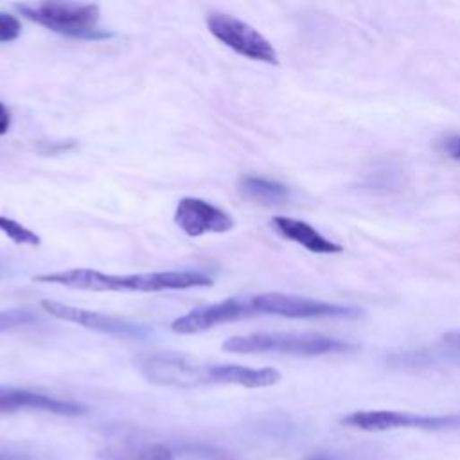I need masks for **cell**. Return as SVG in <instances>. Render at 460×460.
I'll use <instances>...</instances> for the list:
<instances>
[{
	"mask_svg": "<svg viewBox=\"0 0 460 460\" xmlns=\"http://www.w3.org/2000/svg\"><path fill=\"white\" fill-rule=\"evenodd\" d=\"M36 282L58 284L81 291H113V293H158L190 288L212 286L214 279L208 273L196 270H167L149 273L117 275L104 273L93 268H72L49 271L34 277Z\"/></svg>",
	"mask_w": 460,
	"mask_h": 460,
	"instance_id": "1",
	"label": "cell"
},
{
	"mask_svg": "<svg viewBox=\"0 0 460 460\" xmlns=\"http://www.w3.org/2000/svg\"><path fill=\"white\" fill-rule=\"evenodd\" d=\"M221 349L230 354H289V356H325L349 352L354 347L343 340L314 332H252L230 336Z\"/></svg>",
	"mask_w": 460,
	"mask_h": 460,
	"instance_id": "2",
	"label": "cell"
},
{
	"mask_svg": "<svg viewBox=\"0 0 460 460\" xmlns=\"http://www.w3.org/2000/svg\"><path fill=\"white\" fill-rule=\"evenodd\" d=\"M14 9L27 20L58 34L75 40L99 41L111 38V32L99 25L101 9L97 4L79 2H38L14 4Z\"/></svg>",
	"mask_w": 460,
	"mask_h": 460,
	"instance_id": "3",
	"label": "cell"
},
{
	"mask_svg": "<svg viewBox=\"0 0 460 460\" xmlns=\"http://www.w3.org/2000/svg\"><path fill=\"white\" fill-rule=\"evenodd\" d=\"M210 367V363L198 361L196 358L181 352H155L138 359V368L147 381L176 388L212 385Z\"/></svg>",
	"mask_w": 460,
	"mask_h": 460,
	"instance_id": "4",
	"label": "cell"
},
{
	"mask_svg": "<svg viewBox=\"0 0 460 460\" xmlns=\"http://www.w3.org/2000/svg\"><path fill=\"white\" fill-rule=\"evenodd\" d=\"M253 314H273L282 318H356L361 309L331 304L288 293H259L248 296Z\"/></svg>",
	"mask_w": 460,
	"mask_h": 460,
	"instance_id": "5",
	"label": "cell"
},
{
	"mask_svg": "<svg viewBox=\"0 0 460 460\" xmlns=\"http://www.w3.org/2000/svg\"><path fill=\"white\" fill-rule=\"evenodd\" d=\"M207 27L217 41L244 58L268 65L279 63V54L270 40L246 22L232 14L210 13L207 16Z\"/></svg>",
	"mask_w": 460,
	"mask_h": 460,
	"instance_id": "6",
	"label": "cell"
},
{
	"mask_svg": "<svg viewBox=\"0 0 460 460\" xmlns=\"http://www.w3.org/2000/svg\"><path fill=\"white\" fill-rule=\"evenodd\" d=\"M341 424L363 431L388 429H451L460 428V415H419L397 410H361L349 413Z\"/></svg>",
	"mask_w": 460,
	"mask_h": 460,
	"instance_id": "7",
	"label": "cell"
},
{
	"mask_svg": "<svg viewBox=\"0 0 460 460\" xmlns=\"http://www.w3.org/2000/svg\"><path fill=\"white\" fill-rule=\"evenodd\" d=\"M40 307L58 318V320H65L97 332H104V334H113V336H120V338H146L149 336L151 329L142 325V323H135L129 322L126 318H119V316H111V314H104V313H97L92 309H84V307H75V305H68L63 302H56V300H41Z\"/></svg>",
	"mask_w": 460,
	"mask_h": 460,
	"instance_id": "8",
	"label": "cell"
},
{
	"mask_svg": "<svg viewBox=\"0 0 460 460\" xmlns=\"http://www.w3.org/2000/svg\"><path fill=\"white\" fill-rule=\"evenodd\" d=\"M253 316L250 300L230 296L208 305H199L171 322V331L176 334H198L221 323L239 322Z\"/></svg>",
	"mask_w": 460,
	"mask_h": 460,
	"instance_id": "9",
	"label": "cell"
},
{
	"mask_svg": "<svg viewBox=\"0 0 460 460\" xmlns=\"http://www.w3.org/2000/svg\"><path fill=\"white\" fill-rule=\"evenodd\" d=\"M172 221L189 237L225 234L230 232L235 225L234 217L226 210L194 196H185L178 201Z\"/></svg>",
	"mask_w": 460,
	"mask_h": 460,
	"instance_id": "10",
	"label": "cell"
},
{
	"mask_svg": "<svg viewBox=\"0 0 460 460\" xmlns=\"http://www.w3.org/2000/svg\"><path fill=\"white\" fill-rule=\"evenodd\" d=\"M20 410H38L49 411L56 415H81L84 413V406L56 399L52 395L23 390V388H5L0 386V413H13Z\"/></svg>",
	"mask_w": 460,
	"mask_h": 460,
	"instance_id": "11",
	"label": "cell"
},
{
	"mask_svg": "<svg viewBox=\"0 0 460 460\" xmlns=\"http://www.w3.org/2000/svg\"><path fill=\"white\" fill-rule=\"evenodd\" d=\"M271 226L284 239L293 241V243L300 244L302 248H305V250H309L313 253L332 255V253H341L343 252L341 244L327 239L314 226H311L305 221H300V219H295V217H288V216H275L271 219Z\"/></svg>",
	"mask_w": 460,
	"mask_h": 460,
	"instance_id": "12",
	"label": "cell"
},
{
	"mask_svg": "<svg viewBox=\"0 0 460 460\" xmlns=\"http://www.w3.org/2000/svg\"><path fill=\"white\" fill-rule=\"evenodd\" d=\"M212 385H239L244 388L273 386L280 381V372L273 367H244V365H212Z\"/></svg>",
	"mask_w": 460,
	"mask_h": 460,
	"instance_id": "13",
	"label": "cell"
},
{
	"mask_svg": "<svg viewBox=\"0 0 460 460\" xmlns=\"http://www.w3.org/2000/svg\"><path fill=\"white\" fill-rule=\"evenodd\" d=\"M239 190L246 199L266 207L282 205L289 198V189L284 183L253 174H246L239 180Z\"/></svg>",
	"mask_w": 460,
	"mask_h": 460,
	"instance_id": "14",
	"label": "cell"
},
{
	"mask_svg": "<svg viewBox=\"0 0 460 460\" xmlns=\"http://www.w3.org/2000/svg\"><path fill=\"white\" fill-rule=\"evenodd\" d=\"M108 460H172V456L164 446L151 444V446L110 451Z\"/></svg>",
	"mask_w": 460,
	"mask_h": 460,
	"instance_id": "15",
	"label": "cell"
},
{
	"mask_svg": "<svg viewBox=\"0 0 460 460\" xmlns=\"http://www.w3.org/2000/svg\"><path fill=\"white\" fill-rule=\"evenodd\" d=\"M0 232L5 237H9L14 244H22V246H40L41 244V239L36 232H32L25 225H22L7 216H0Z\"/></svg>",
	"mask_w": 460,
	"mask_h": 460,
	"instance_id": "16",
	"label": "cell"
},
{
	"mask_svg": "<svg viewBox=\"0 0 460 460\" xmlns=\"http://www.w3.org/2000/svg\"><path fill=\"white\" fill-rule=\"evenodd\" d=\"M34 320H36V316L29 309H23V307L2 309L0 311V331H7V329L20 327V325H27V323H32Z\"/></svg>",
	"mask_w": 460,
	"mask_h": 460,
	"instance_id": "17",
	"label": "cell"
},
{
	"mask_svg": "<svg viewBox=\"0 0 460 460\" xmlns=\"http://www.w3.org/2000/svg\"><path fill=\"white\" fill-rule=\"evenodd\" d=\"M22 34V22L18 16L0 11V43H11Z\"/></svg>",
	"mask_w": 460,
	"mask_h": 460,
	"instance_id": "18",
	"label": "cell"
},
{
	"mask_svg": "<svg viewBox=\"0 0 460 460\" xmlns=\"http://www.w3.org/2000/svg\"><path fill=\"white\" fill-rule=\"evenodd\" d=\"M442 146H444V151H446L451 158L460 160V137H458V135L447 137Z\"/></svg>",
	"mask_w": 460,
	"mask_h": 460,
	"instance_id": "19",
	"label": "cell"
},
{
	"mask_svg": "<svg viewBox=\"0 0 460 460\" xmlns=\"http://www.w3.org/2000/svg\"><path fill=\"white\" fill-rule=\"evenodd\" d=\"M11 128V111L7 110V106L0 101V137L5 135Z\"/></svg>",
	"mask_w": 460,
	"mask_h": 460,
	"instance_id": "20",
	"label": "cell"
},
{
	"mask_svg": "<svg viewBox=\"0 0 460 460\" xmlns=\"http://www.w3.org/2000/svg\"><path fill=\"white\" fill-rule=\"evenodd\" d=\"M444 341H447L451 347L460 349V331H451L444 336Z\"/></svg>",
	"mask_w": 460,
	"mask_h": 460,
	"instance_id": "21",
	"label": "cell"
},
{
	"mask_svg": "<svg viewBox=\"0 0 460 460\" xmlns=\"http://www.w3.org/2000/svg\"><path fill=\"white\" fill-rule=\"evenodd\" d=\"M307 460H331V458L325 456V455H316V456H311V458H307Z\"/></svg>",
	"mask_w": 460,
	"mask_h": 460,
	"instance_id": "22",
	"label": "cell"
}]
</instances>
